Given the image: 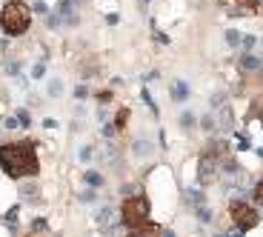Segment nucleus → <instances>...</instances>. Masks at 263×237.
<instances>
[{
  "label": "nucleus",
  "mask_w": 263,
  "mask_h": 237,
  "mask_svg": "<svg viewBox=\"0 0 263 237\" xmlns=\"http://www.w3.org/2000/svg\"><path fill=\"white\" fill-rule=\"evenodd\" d=\"M252 197H255V203L258 206H263V180L255 186V192H252Z\"/></svg>",
  "instance_id": "nucleus-19"
},
{
  "label": "nucleus",
  "mask_w": 263,
  "mask_h": 237,
  "mask_svg": "<svg viewBox=\"0 0 263 237\" xmlns=\"http://www.w3.org/2000/svg\"><path fill=\"white\" fill-rule=\"evenodd\" d=\"M232 217H235V226L240 229V232H249V229H255L258 226V212L252 209V206H246V203H240V200H235L232 203Z\"/></svg>",
  "instance_id": "nucleus-4"
},
{
  "label": "nucleus",
  "mask_w": 263,
  "mask_h": 237,
  "mask_svg": "<svg viewBox=\"0 0 263 237\" xmlns=\"http://www.w3.org/2000/svg\"><path fill=\"white\" fill-rule=\"evenodd\" d=\"M186 200H189L192 206H200L203 203V194L197 192V189H192V192H186Z\"/></svg>",
  "instance_id": "nucleus-17"
},
{
  "label": "nucleus",
  "mask_w": 263,
  "mask_h": 237,
  "mask_svg": "<svg viewBox=\"0 0 263 237\" xmlns=\"http://www.w3.org/2000/svg\"><path fill=\"white\" fill-rule=\"evenodd\" d=\"M172 97H175L177 103H183L186 97H189V86H186L183 80H175V83H172Z\"/></svg>",
  "instance_id": "nucleus-11"
},
{
  "label": "nucleus",
  "mask_w": 263,
  "mask_h": 237,
  "mask_svg": "<svg viewBox=\"0 0 263 237\" xmlns=\"http://www.w3.org/2000/svg\"><path fill=\"white\" fill-rule=\"evenodd\" d=\"M0 166L14 180H20L26 174L34 177L40 171L37 158H34V149L29 143H6V146H0Z\"/></svg>",
  "instance_id": "nucleus-1"
},
{
  "label": "nucleus",
  "mask_w": 263,
  "mask_h": 237,
  "mask_svg": "<svg viewBox=\"0 0 263 237\" xmlns=\"http://www.w3.org/2000/svg\"><path fill=\"white\" fill-rule=\"evenodd\" d=\"M3 126H6V129H20L17 117H6V120H3Z\"/></svg>",
  "instance_id": "nucleus-25"
},
{
  "label": "nucleus",
  "mask_w": 263,
  "mask_h": 237,
  "mask_svg": "<svg viewBox=\"0 0 263 237\" xmlns=\"http://www.w3.org/2000/svg\"><path fill=\"white\" fill-rule=\"evenodd\" d=\"M109 237H114V235H109Z\"/></svg>",
  "instance_id": "nucleus-36"
},
{
  "label": "nucleus",
  "mask_w": 263,
  "mask_h": 237,
  "mask_svg": "<svg viewBox=\"0 0 263 237\" xmlns=\"http://www.w3.org/2000/svg\"><path fill=\"white\" fill-rule=\"evenodd\" d=\"M163 237H175V232H172V229H166V232H163Z\"/></svg>",
  "instance_id": "nucleus-34"
},
{
  "label": "nucleus",
  "mask_w": 263,
  "mask_h": 237,
  "mask_svg": "<svg viewBox=\"0 0 263 237\" xmlns=\"http://www.w3.org/2000/svg\"><path fill=\"white\" fill-rule=\"evenodd\" d=\"M135 192H137V186H123V194H126V197H135Z\"/></svg>",
  "instance_id": "nucleus-30"
},
{
  "label": "nucleus",
  "mask_w": 263,
  "mask_h": 237,
  "mask_svg": "<svg viewBox=\"0 0 263 237\" xmlns=\"http://www.w3.org/2000/svg\"><path fill=\"white\" fill-rule=\"evenodd\" d=\"M226 43L229 46H240V32H226Z\"/></svg>",
  "instance_id": "nucleus-22"
},
{
  "label": "nucleus",
  "mask_w": 263,
  "mask_h": 237,
  "mask_svg": "<svg viewBox=\"0 0 263 237\" xmlns=\"http://www.w3.org/2000/svg\"><path fill=\"white\" fill-rule=\"evenodd\" d=\"M215 117H203V120H200V129H203V132H215Z\"/></svg>",
  "instance_id": "nucleus-20"
},
{
  "label": "nucleus",
  "mask_w": 263,
  "mask_h": 237,
  "mask_svg": "<svg viewBox=\"0 0 263 237\" xmlns=\"http://www.w3.org/2000/svg\"><path fill=\"white\" fill-rule=\"evenodd\" d=\"M180 126H183V129H192V126H194V114L186 112V114L180 117Z\"/></svg>",
  "instance_id": "nucleus-23"
},
{
  "label": "nucleus",
  "mask_w": 263,
  "mask_h": 237,
  "mask_svg": "<svg viewBox=\"0 0 263 237\" xmlns=\"http://www.w3.org/2000/svg\"><path fill=\"white\" fill-rule=\"evenodd\" d=\"M240 43L246 46V49H252V46H255V37H252V34H246V37H240Z\"/></svg>",
  "instance_id": "nucleus-27"
},
{
  "label": "nucleus",
  "mask_w": 263,
  "mask_h": 237,
  "mask_svg": "<svg viewBox=\"0 0 263 237\" xmlns=\"http://www.w3.org/2000/svg\"><path fill=\"white\" fill-rule=\"evenodd\" d=\"M126 117H129V112H120V114H117V129H123V123H126Z\"/></svg>",
  "instance_id": "nucleus-29"
},
{
  "label": "nucleus",
  "mask_w": 263,
  "mask_h": 237,
  "mask_svg": "<svg viewBox=\"0 0 263 237\" xmlns=\"http://www.w3.org/2000/svg\"><path fill=\"white\" fill-rule=\"evenodd\" d=\"M217 237H223V235H217Z\"/></svg>",
  "instance_id": "nucleus-35"
},
{
  "label": "nucleus",
  "mask_w": 263,
  "mask_h": 237,
  "mask_svg": "<svg viewBox=\"0 0 263 237\" xmlns=\"http://www.w3.org/2000/svg\"><path fill=\"white\" fill-rule=\"evenodd\" d=\"M217 169H220V166H217V158L212 152H206L203 158H200V166H197V180L203 183V186L217 180Z\"/></svg>",
  "instance_id": "nucleus-5"
},
{
  "label": "nucleus",
  "mask_w": 263,
  "mask_h": 237,
  "mask_svg": "<svg viewBox=\"0 0 263 237\" xmlns=\"http://www.w3.org/2000/svg\"><path fill=\"white\" fill-rule=\"evenodd\" d=\"M20 197H23V200H32V203H37V200H40L34 186H20Z\"/></svg>",
  "instance_id": "nucleus-13"
},
{
  "label": "nucleus",
  "mask_w": 263,
  "mask_h": 237,
  "mask_svg": "<svg viewBox=\"0 0 263 237\" xmlns=\"http://www.w3.org/2000/svg\"><path fill=\"white\" fill-rule=\"evenodd\" d=\"M29 23H32V11H29V6L20 3V0L6 3L3 11H0V26H3V32L9 34V37L23 34L26 29H29Z\"/></svg>",
  "instance_id": "nucleus-2"
},
{
  "label": "nucleus",
  "mask_w": 263,
  "mask_h": 237,
  "mask_svg": "<svg viewBox=\"0 0 263 237\" xmlns=\"http://www.w3.org/2000/svg\"><path fill=\"white\" fill-rule=\"evenodd\" d=\"M120 215H123L120 220H123L126 226H140V223H146V217H149V200L143 197V194L126 197Z\"/></svg>",
  "instance_id": "nucleus-3"
},
{
  "label": "nucleus",
  "mask_w": 263,
  "mask_h": 237,
  "mask_svg": "<svg viewBox=\"0 0 263 237\" xmlns=\"http://www.w3.org/2000/svg\"><path fill=\"white\" fill-rule=\"evenodd\" d=\"M60 94H63V83L60 80H52L49 83V97H60Z\"/></svg>",
  "instance_id": "nucleus-15"
},
{
  "label": "nucleus",
  "mask_w": 263,
  "mask_h": 237,
  "mask_svg": "<svg viewBox=\"0 0 263 237\" xmlns=\"http://www.w3.org/2000/svg\"><path fill=\"white\" fill-rule=\"evenodd\" d=\"M129 237H158V226H152V223H140V226H132Z\"/></svg>",
  "instance_id": "nucleus-8"
},
{
  "label": "nucleus",
  "mask_w": 263,
  "mask_h": 237,
  "mask_svg": "<svg viewBox=\"0 0 263 237\" xmlns=\"http://www.w3.org/2000/svg\"><path fill=\"white\" fill-rule=\"evenodd\" d=\"M78 158L83 160V163H89V160L94 158V152H91V146H83V149H80V155H78Z\"/></svg>",
  "instance_id": "nucleus-21"
},
{
  "label": "nucleus",
  "mask_w": 263,
  "mask_h": 237,
  "mask_svg": "<svg viewBox=\"0 0 263 237\" xmlns=\"http://www.w3.org/2000/svg\"><path fill=\"white\" fill-rule=\"evenodd\" d=\"M32 75H34V78H43V63H37V66L32 69Z\"/></svg>",
  "instance_id": "nucleus-31"
},
{
  "label": "nucleus",
  "mask_w": 263,
  "mask_h": 237,
  "mask_svg": "<svg viewBox=\"0 0 263 237\" xmlns=\"http://www.w3.org/2000/svg\"><path fill=\"white\" fill-rule=\"evenodd\" d=\"M94 220H97V229H109L114 223V212H112V206H103L100 212H97V217H94Z\"/></svg>",
  "instance_id": "nucleus-7"
},
{
  "label": "nucleus",
  "mask_w": 263,
  "mask_h": 237,
  "mask_svg": "<svg viewBox=\"0 0 263 237\" xmlns=\"http://www.w3.org/2000/svg\"><path fill=\"white\" fill-rule=\"evenodd\" d=\"M6 72H9V75H20V63H17V60H9V63H6Z\"/></svg>",
  "instance_id": "nucleus-24"
},
{
  "label": "nucleus",
  "mask_w": 263,
  "mask_h": 237,
  "mask_svg": "<svg viewBox=\"0 0 263 237\" xmlns=\"http://www.w3.org/2000/svg\"><path fill=\"white\" fill-rule=\"evenodd\" d=\"M263 66V57H258V55H246L240 57V69H246V72H255V69H261Z\"/></svg>",
  "instance_id": "nucleus-10"
},
{
  "label": "nucleus",
  "mask_w": 263,
  "mask_h": 237,
  "mask_svg": "<svg viewBox=\"0 0 263 237\" xmlns=\"http://www.w3.org/2000/svg\"><path fill=\"white\" fill-rule=\"evenodd\" d=\"M86 183H89L91 189H100V186H103V177L97 174V171H86Z\"/></svg>",
  "instance_id": "nucleus-14"
},
{
  "label": "nucleus",
  "mask_w": 263,
  "mask_h": 237,
  "mask_svg": "<svg viewBox=\"0 0 263 237\" xmlns=\"http://www.w3.org/2000/svg\"><path fill=\"white\" fill-rule=\"evenodd\" d=\"M17 123H20V126H29V112H17Z\"/></svg>",
  "instance_id": "nucleus-26"
},
{
  "label": "nucleus",
  "mask_w": 263,
  "mask_h": 237,
  "mask_svg": "<svg viewBox=\"0 0 263 237\" xmlns=\"http://www.w3.org/2000/svg\"><path fill=\"white\" fill-rule=\"evenodd\" d=\"M223 237H240V229H235V232H229V235H223Z\"/></svg>",
  "instance_id": "nucleus-33"
},
{
  "label": "nucleus",
  "mask_w": 263,
  "mask_h": 237,
  "mask_svg": "<svg viewBox=\"0 0 263 237\" xmlns=\"http://www.w3.org/2000/svg\"><path fill=\"white\" fill-rule=\"evenodd\" d=\"M152 152H155V146H152L149 140H135V143H132V155H135V158H149Z\"/></svg>",
  "instance_id": "nucleus-9"
},
{
  "label": "nucleus",
  "mask_w": 263,
  "mask_h": 237,
  "mask_svg": "<svg viewBox=\"0 0 263 237\" xmlns=\"http://www.w3.org/2000/svg\"><path fill=\"white\" fill-rule=\"evenodd\" d=\"M94 197H97V192H94V189H83V192L78 194V200H80V203H91Z\"/></svg>",
  "instance_id": "nucleus-16"
},
{
  "label": "nucleus",
  "mask_w": 263,
  "mask_h": 237,
  "mask_svg": "<svg viewBox=\"0 0 263 237\" xmlns=\"http://www.w3.org/2000/svg\"><path fill=\"white\" fill-rule=\"evenodd\" d=\"M197 220H200V223H209V220H212V212H209L203 203L197 206Z\"/></svg>",
  "instance_id": "nucleus-18"
},
{
  "label": "nucleus",
  "mask_w": 263,
  "mask_h": 237,
  "mask_svg": "<svg viewBox=\"0 0 263 237\" xmlns=\"http://www.w3.org/2000/svg\"><path fill=\"white\" fill-rule=\"evenodd\" d=\"M223 100H226L223 94H215V97H212V106H215V109H220V106H223Z\"/></svg>",
  "instance_id": "nucleus-28"
},
{
  "label": "nucleus",
  "mask_w": 263,
  "mask_h": 237,
  "mask_svg": "<svg viewBox=\"0 0 263 237\" xmlns=\"http://www.w3.org/2000/svg\"><path fill=\"white\" fill-rule=\"evenodd\" d=\"M220 129H232V109L220 106Z\"/></svg>",
  "instance_id": "nucleus-12"
},
{
  "label": "nucleus",
  "mask_w": 263,
  "mask_h": 237,
  "mask_svg": "<svg viewBox=\"0 0 263 237\" xmlns=\"http://www.w3.org/2000/svg\"><path fill=\"white\" fill-rule=\"evenodd\" d=\"M72 9H75V3H72V0H60V3H57L55 14L60 17V23H75V14H72Z\"/></svg>",
  "instance_id": "nucleus-6"
},
{
  "label": "nucleus",
  "mask_w": 263,
  "mask_h": 237,
  "mask_svg": "<svg viewBox=\"0 0 263 237\" xmlns=\"http://www.w3.org/2000/svg\"><path fill=\"white\" fill-rule=\"evenodd\" d=\"M246 6H249V9H261L263 0H246Z\"/></svg>",
  "instance_id": "nucleus-32"
}]
</instances>
